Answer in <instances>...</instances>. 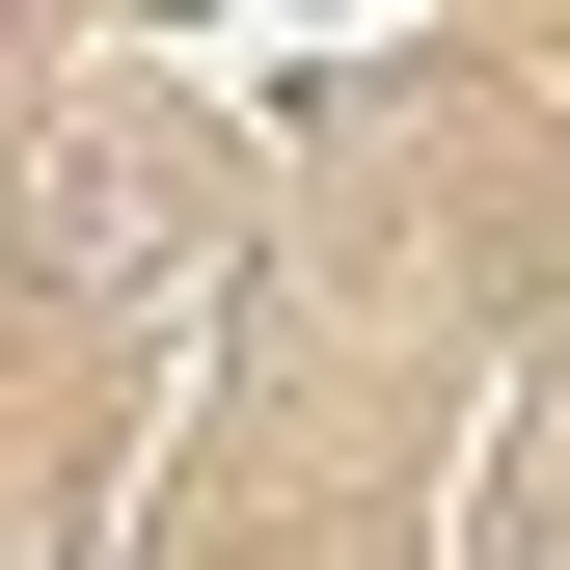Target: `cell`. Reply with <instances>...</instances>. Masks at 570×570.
Returning a JSON list of instances; mask_svg holds the SVG:
<instances>
[]
</instances>
